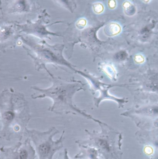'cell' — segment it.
Here are the masks:
<instances>
[{"label":"cell","instance_id":"7c38bea8","mask_svg":"<svg viewBox=\"0 0 158 159\" xmlns=\"http://www.w3.org/2000/svg\"><path fill=\"white\" fill-rule=\"evenodd\" d=\"M63 159H70L68 155V152H67V149H65V151H64V155H63Z\"/></svg>","mask_w":158,"mask_h":159},{"label":"cell","instance_id":"9c48e42d","mask_svg":"<svg viewBox=\"0 0 158 159\" xmlns=\"http://www.w3.org/2000/svg\"><path fill=\"white\" fill-rule=\"evenodd\" d=\"M86 24H87L86 20L84 19H81L79 20V21L77 22L76 25L79 29H81L86 26Z\"/></svg>","mask_w":158,"mask_h":159},{"label":"cell","instance_id":"6da1fadb","mask_svg":"<svg viewBox=\"0 0 158 159\" xmlns=\"http://www.w3.org/2000/svg\"><path fill=\"white\" fill-rule=\"evenodd\" d=\"M82 89L83 84L79 82L68 83L54 79L53 85L50 88L39 90L43 93L39 98L49 97L52 99L53 104L49 110L50 111L60 115L70 113L79 115L89 120H92L99 125L103 124L104 122L86 113L74 104L73 98L75 94Z\"/></svg>","mask_w":158,"mask_h":159},{"label":"cell","instance_id":"8fae6325","mask_svg":"<svg viewBox=\"0 0 158 159\" xmlns=\"http://www.w3.org/2000/svg\"><path fill=\"white\" fill-rule=\"evenodd\" d=\"M116 5V3L115 1H110L108 2V6L111 9L114 8L115 7Z\"/></svg>","mask_w":158,"mask_h":159},{"label":"cell","instance_id":"30bf717a","mask_svg":"<svg viewBox=\"0 0 158 159\" xmlns=\"http://www.w3.org/2000/svg\"><path fill=\"white\" fill-rule=\"evenodd\" d=\"M28 152L26 150H23L20 152L19 154V159H27L28 158Z\"/></svg>","mask_w":158,"mask_h":159},{"label":"cell","instance_id":"8992f818","mask_svg":"<svg viewBox=\"0 0 158 159\" xmlns=\"http://www.w3.org/2000/svg\"><path fill=\"white\" fill-rule=\"evenodd\" d=\"M103 70L108 76L112 79H114L116 76V71L114 68L110 65H105L104 66Z\"/></svg>","mask_w":158,"mask_h":159},{"label":"cell","instance_id":"ba28073f","mask_svg":"<svg viewBox=\"0 0 158 159\" xmlns=\"http://www.w3.org/2000/svg\"><path fill=\"white\" fill-rule=\"evenodd\" d=\"M15 115L11 112H7L4 115V118L6 121H11L13 120L14 118Z\"/></svg>","mask_w":158,"mask_h":159},{"label":"cell","instance_id":"5b68a950","mask_svg":"<svg viewBox=\"0 0 158 159\" xmlns=\"http://www.w3.org/2000/svg\"><path fill=\"white\" fill-rule=\"evenodd\" d=\"M125 14L128 16H133L136 12V8L133 4L129 2H126L123 4Z\"/></svg>","mask_w":158,"mask_h":159},{"label":"cell","instance_id":"277c9868","mask_svg":"<svg viewBox=\"0 0 158 159\" xmlns=\"http://www.w3.org/2000/svg\"><path fill=\"white\" fill-rule=\"evenodd\" d=\"M105 34L109 36H113L118 34L121 31L120 26L117 23H110L105 29Z\"/></svg>","mask_w":158,"mask_h":159},{"label":"cell","instance_id":"52a82bcc","mask_svg":"<svg viewBox=\"0 0 158 159\" xmlns=\"http://www.w3.org/2000/svg\"><path fill=\"white\" fill-rule=\"evenodd\" d=\"M93 9L95 13L99 14L103 12L104 7L101 3H96L93 5Z\"/></svg>","mask_w":158,"mask_h":159},{"label":"cell","instance_id":"3957f363","mask_svg":"<svg viewBox=\"0 0 158 159\" xmlns=\"http://www.w3.org/2000/svg\"><path fill=\"white\" fill-rule=\"evenodd\" d=\"M59 132L56 128L51 127L47 131L39 133V143L37 149L40 159H52L54 154L62 148L64 131L58 140L54 141L53 139Z\"/></svg>","mask_w":158,"mask_h":159},{"label":"cell","instance_id":"7a4b0ae2","mask_svg":"<svg viewBox=\"0 0 158 159\" xmlns=\"http://www.w3.org/2000/svg\"><path fill=\"white\" fill-rule=\"evenodd\" d=\"M100 126L101 129L100 132L85 130L88 134V138L87 141H79V143L83 146H89L94 148L105 159L113 158L116 140L119 133L105 123Z\"/></svg>","mask_w":158,"mask_h":159}]
</instances>
